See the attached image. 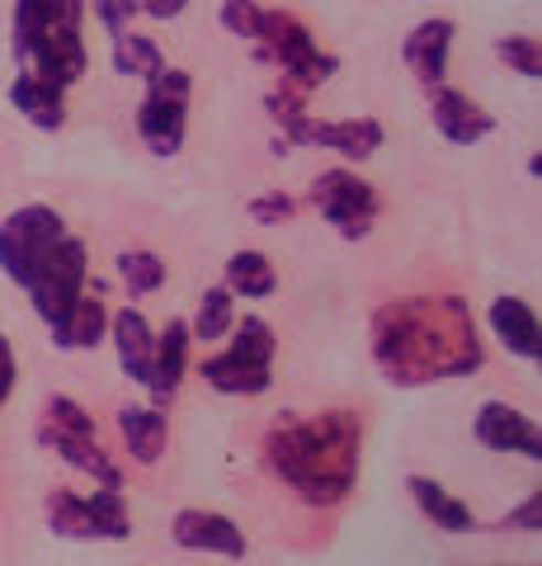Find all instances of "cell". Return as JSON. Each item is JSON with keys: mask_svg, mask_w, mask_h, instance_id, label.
Wrapping results in <instances>:
<instances>
[{"mask_svg": "<svg viewBox=\"0 0 542 566\" xmlns=\"http://www.w3.org/2000/svg\"><path fill=\"white\" fill-rule=\"evenodd\" d=\"M265 114L278 123V128H288L293 118H302V114H307V95H302V91H293V85H274V91L265 95Z\"/></svg>", "mask_w": 542, "mask_h": 566, "instance_id": "32", "label": "cell"}, {"mask_svg": "<svg viewBox=\"0 0 542 566\" xmlns=\"http://www.w3.org/2000/svg\"><path fill=\"white\" fill-rule=\"evenodd\" d=\"M109 322H114V312L104 307V297L81 293V303L66 316V326L47 331V335L57 349H95V345H104V335H109Z\"/></svg>", "mask_w": 542, "mask_h": 566, "instance_id": "22", "label": "cell"}, {"mask_svg": "<svg viewBox=\"0 0 542 566\" xmlns=\"http://www.w3.org/2000/svg\"><path fill=\"white\" fill-rule=\"evenodd\" d=\"M14 382H20V364H14V345L0 335V406H6V397L14 392Z\"/></svg>", "mask_w": 542, "mask_h": 566, "instance_id": "34", "label": "cell"}, {"mask_svg": "<svg viewBox=\"0 0 542 566\" xmlns=\"http://www.w3.org/2000/svg\"><path fill=\"white\" fill-rule=\"evenodd\" d=\"M453 39H458V24L444 20V14H434V20H419L406 33V43H401V62H406V71H411L419 85H425V91L444 85Z\"/></svg>", "mask_w": 542, "mask_h": 566, "instance_id": "13", "label": "cell"}, {"mask_svg": "<svg viewBox=\"0 0 542 566\" xmlns=\"http://www.w3.org/2000/svg\"><path fill=\"white\" fill-rule=\"evenodd\" d=\"M236 326V297L226 283H213V289L203 293V303H199V316L189 322V340H203V345H217L226 340Z\"/></svg>", "mask_w": 542, "mask_h": 566, "instance_id": "26", "label": "cell"}, {"mask_svg": "<svg viewBox=\"0 0 542 566\" xmlns=\"http://www.w3.org/2000/svg\"><path fill=\"white\" fill-rule=\"evenodd\" d=\"M538 524H542V495L533 491L529 501H523V505L514 510V515L504 520V528H529V534H538Z\"/></svg>", "mask_w": 542, "mask_h": 566, "instance_id": "35", "label": "cell"}, {"mask_svg": "<svg viewBox=\"0 0 542 566\" xmlns=\"http://www.w3.org/2000/svg\"><path fill=\"white\" fill-rule=\"evenodd\" d=\"M373 364L392 387H425L477 374L486 345L463 297H396L373 316Z\"/></svg>", "mask_w": 542, "mask_h": 566, "instance_id": "1", "label": "cell"}, {"mask_svg": "<svg viewBox=\"0 0 542 566\" xmlns=\"http://www.w3.org/2000/svg\"><path fill=\"white\" fill-rule=\"evenodd\" d=\"M363 420L359 411H321L311 420H284L265 434V463L307 505H340L359 482Z\"/></svg>", "mask_w": 542, "mask_h": 566, "instance_id": "2", "label": "cell"}, {"mask_svg": "<svg viewBox=\"0 0 542 566\" xmlns=\"http://www.w3.org/2000/svg\"><path fill=\"white\" fill-rule=\"evenodd\" d=\"M85 245L76 237H62L52 251L39 260V270H33L29 279V303L33 312H39V322L47 331H62L66 316H72V307L81 303V293L91 289V279H85Z\"/></svg>", "mask_w": 542, "mask_h": 566, "instance_id": "7", "label": "cell"}, {"mask_svg": "<svg viewBox=\"0 0 542 566\" xmlns=\"http://www.w3.org/2000/svg\"><path fill=\"white\" fill-rule=\"evenodd\" d=\"M39 444L57 453L66 468L85 472V476H91L95 486H104V491H124V482H128V476L118 472L114 458L99 449V434H95L91 411H85L81 401L62 397V392H52V397L43 401V416H39Z\"/></svg>", "mask_w": 542, "mask_h": 566, "instance_id": "4", "label": "cell"}, {"mask_svg": "<svg viewBox=\"0 0 542 566\" xmlns=\"http://www.w3.org/2000/svg\"><path fill=\"white\" fill-rule=\"evenodd\" d=\"M118 434H124V449L132 453V463H161V453L170 444V420L156 406H124L118 411Z\"/></svg>", "mask_w": 542, "mask_h": 566, "instance_id": "19", "label": "cell"}, {"mask_svg": "<svg viewBox=\"0 0 542 566\" xmlns=\"http://www.w3.org/2000/svg\"><path fill=\"white\" fill-rule=\"evenodd\" d=\"M170 538L180 543L184 553H213L226 562L246 557V534L226 515H213V510H180V515L170 520Z\"/></svg>", "mask_w": 542, "mask_h": 566, "instance_id": "14", "label": "cell"}, {"mask_svg": "<svg viewBox=\"0 0 542 566\" xmlns=\"http://www.w3.org/2000/svg\"><path fill=\"white\" fill-rule=\"evenodd\" d=\"M278 137L288 142V147H321V151H336L344 156L349 166L369 161V156L382 147V123L378 118H340V123H321V118H293L288 128H278Z\"/></svg>", "mask_w": 542, "mask_h": 566, "instance_id": "11", "label": "cell"}, {"mask_svg": "<svg viewBox=\"0 0 542 566\" xmlns=\"http://www.w3.org/2000/svg\"><path fill=\"white\" fill-rule=\"evenodd\" d=\"M118 279L132 297H147V293H161L166 289V260L156 251H124L118 255Z\"/></svg>", "mask_w": 542, "mask_h": 566, "instance_id": "27", "label": "cell"}, {"mask_svg": "<svg viewBox=\"0 0 542 566\" xmlns=\"http://www.w3.org/2000/svg\"><path fill=\"white\" fill-rule=\"evenodd\" d=\"M246 212L259 227H284V222L297 218V199L284 193V189H269V193H255V199L246 203Z\"/></svg>", "mask_w": 542, "mask_h": 566, "instance_id": "31", "label": "cell"}, {"mask_svg": "<svg viewBox=\"0 0 542 566\" xmlns=\"http://www.w3.org/2000/svg\"><path fill=\"white\" fill-rule=\"evenodd\" d=\"M47 528L57 538H72V543H95L99 528H95V515H91V501L76 491L57 486L47 495Z\"/></svg>", "mask_w": 542, "mask_h": 566, "instance_id": "25", "label": "cell"}, {"mask_svg": "<svg viewBox=\"0 0 542 566\" xmlns=\"http://www.w3.org/2000/svg\"><path fill=\"white\" fill-rule=\"evenodd\" d=\"M255 62H274L288 71V85L293 91H317L330 76L340 71L336 52L317 48L311 29L297 20L293 10H265V24H259V39H255Z\"/></svg>", "mask_w": 542, "mask_h": 566, "instance_id": "6", "label": "cell"}, {"mask_svg": "<svg viewBox=\"0 0 542 566\" xmlns=\"http://www.w3.org/2000/svg\"><path fill=\"white\" fill-rule=\"evenodd\" d=\"M307 199L317 203V212L344 241H363L378 227V212H382L378 189L369 180H359L354 170H321L311 180Z\"/></svg>", "mask_w": 542, "mask_h": 566, "instance_id": "10", "label": "cell"}, {"mask_svg": "<svg viewBox=\"0 0 542 566\" xmlns=\"http://www.w3.org/2000/svg\"><path fill=\"white\" fill-rule=\"evenodd\" d=\"M85 0H14V24L10 43L24 71H33L39 81L72 91L85 76Z\"/></svg>", "mask_w": 542, "mask_h": 566, "instance_id": "3", "label": "cell"}, {"mask_svg": "<svg viewBox=\"0 0 542 566\" xmlns=\"http://www.w3.org/2000/svg\"><path fill=\"white\" fill-rule=\"evenodd\" d=\"M217 24H222L226 33H236V39L255 43V39H259V24H265V6H255V0H222Z\"/></svg>", "mask_w": 542, "mask_h": 566, "instance_id": "30", "label": "cell"}, {"mask_svg": "<svg viewBox=\"0 0 542 566\" xmlns=\"http://www.w3.org/2000/svg\"><path fill=\"white\" fill-rule=\"evenodd\" d=\"M10 104L20 109L39 133H57L66 123V91H57V85L39 81L33 71H20L10 85Z\"/></svg>", "mask_w": 542, "mask_h": 566, "instance_id": "20", "label": "cell"}, {"mask_svg": "<svg viewBox=\"0 0 542 566\" xmlns=\"http://www.w3.org/2000/svg\"><path fill=\"white\" fill-rule=\"evenodd\" d=\"M95 20L104 24L109 39H118V33H128V24L137 20V0H95Z\"/></svg>", "mask_w": 542, "mask_h": 566, "instance_id": "33", "label": "cell"}, {"mask_svg": "<svg viewBox=\"0 0 542 566\" xmlns=\"http://www.w3.org/2000/svg\"><path fill=\"white\" fill-rule=\"evenodd\" d=\"M91 501V515H95V528H99V538H128L132 534V515H128V501H124V491H95V495H85Z\"/></svg>", "mask_w": 542, "mask_h": 566, "instance_id": "28", "label": "cell"}, {"mask_svg": "<svg viewBox=\"0 0 542 566\" xmlns=\"http://www.w3.org/2000/svg\"><path fill=\"white\" fill-rule=\"evenodd\" d=\"M429 114H434V128H439L444 142H453V147H477V142H486L496 133V114H486L477 99L453 91V85H434L429 91Z\"/></svg>", "mask_w": 542, "mask_h": 566, "instance_id": "12", "label": "cell"}, {"mask_svg": "<svg viewBox=\"0 0 542 566\" xmlns=\"http://www.w3.org/2000/svg\"><path fill=\"white\" fill-rule=\"evenodd\" d=\"M496 57L510 71H519V76H529V81L542 76V43L533 39V33H504V39L496 43Z\"/></svg>", "mask_w": 542, "mask_h": 566, "instance_id": "29", "label": "cell"}, {"mask_svg": "<svg viewBox=\"0 0 542 566\" xmlns=\"http://www.w3.org/2000/svg\"><path fill=\"white\" fill-rule=\"evenodd\" d=\"M137 10L151 14V20H180L189 10V0H137Z\"/></svg>", "mask_w": 542, "mask_h": 566, "instance_id": "36", "label": "cell"}, {"mask_svg": "<svg viewBox=\"0 0 542 566\" xmlns=\"http://www.w3.org/2000/svg\"><path fill=\"white\" fill-rule=\"evenodd\" d=\"M189 95H194V76L184 66H166L156 81H147V95L137 104V133L151 156H174L184 147Z\"/></svg>", "mask_w": 542, "mask_h": 566, "instance_id": "8", "label": "cell"}, {"mask_svg": "<svg viewBox=\"0 0 542 566\" xmlns=\"http://www.w3.org/2000/svg\"><path fill=\"white\" fill-rule=\"evenodd\" d=\"M471 430H477L481 449H496V453H523L529 463L542 458V434H538V420L519 416L514 406L504 401H481L477 420H471Z\"/></svg>", "mask_w": 542, "mask_h": 566, "instance_id": "15", "label": "cell"}, {"mask_svg": "<svg viewBox=\"0 0 542 566\" xmlns=\"http://www.w3.org/2000/svg\"><path fill=\"white\" fill-rule=\"evenodd\" d=\"M114 71L118 76H128V81H156L166 71V52L161 43L151 39V33H118L114 39Z\"/></svg>", "mask_w": 542, "mask_h": 566, "instance_id": "23", "label": "cell"}, {"mask_svg": "<svg viewBox=\"0 0 542 566\" xmlns=\"http://www.w3.org/2000/svg\"><path fill=\"white\" fill-rule=\"evenodd\" d=\"M66 237V222L57 208L47 203H24L14 208L6 222H0V270H6L20 289H29L33 270H39V260L52 251Z\"/></svg>", "mask_w": 542, "mask_h": 566, "instance_id": "9", "label": "cell"}, {"mask_svg": "<svg viewBox=\"0 0 542 566\" xmlns=\"http://www.w3.org/2000/svg\"><path fill=\"white\" fill-rule=\"evenodd\" d=\"M184 374H189V322H170L156 335V359H151V378H147V397L156 411L174 406Z\"/></svg>", "mask_w": 542, "mask_h": 566, "instance_id": "16", "label": "cell"}, {"mask_svg": "<svg viewBox=\"0 0 542 566\" xmlns=\"http://www.w3.org/2000/svg\"><path fill=\"white\" fill-rule=\"evenodd\" d=\"M109 335H114V345H118V364H124V374L132 382L147 387L151 359H156V331H151V322L137 307H124V312H114Z\"/></svg>", "mask_w": 542, "mask_h": 566, "instance_id": "18", "label": "cell"}, {"mask_svg": "<svg viewBox=\"0 0 542 566\" xmlns=\"http://www.w3.org/2000/svg\"><path fill=\"white\" fill-rule=\"evenodd\" d=\"M274 331L269 322H259V316H236L232 326V345L213 359L199 364V374L208 387H217L222 397H259L269 392L274 382Z\"/></svg>", "mask_w": 542, "mask_h": 566, "instance_id": "5", "label": "cell"}, {"mask_svg": "<svg viewBox=\"0 0 542 566\" xmlns=\"http://www.w3.org/2000/svg\"><path fill=\"white\" fill-rule=\"evenodd\" d=\"M406 491L415 495L419 515H425L434 528H444V534H471V528H477V515H471L453 491L429 482V476H406Z\"/></svg>", "mask_w": 542, "mask_h": 566, "instance_id": "21", "label": "cell"}, {"mask_svg": "<svg viewBox=\"0 0 542 566\" xmlns=\"http://www.w3.org/2000/svg\"><path fill=\"white\" fill-rule=\"evenodd\" d=\"M486 322H491V331H496V340L514 354V359H523V364H533L538 354H542V326H538V312L523 303V297H514V293H504V297H496L491 303V312H486Z\"/></svg>", "mask_w": 542, "mask_h": 566, "instance_id": "17", "label": "cell"}, {"mask_svg": "<svg viewBox=\"0 0 542 566\" xmlns=\"http://www.w3.org/2000/svg\"><path fill=\"white\" fill-rule=\"evenodd\" d=\"M222 283L232 289V297H251V303H259V297H269V293L278 289V270L269 264V255H259V251H236L232 260H226Z\"/></svg>", "mask_w": 542, "mask_h": 566, "instance_id": "24", "label": "cell"}]
</instances>
